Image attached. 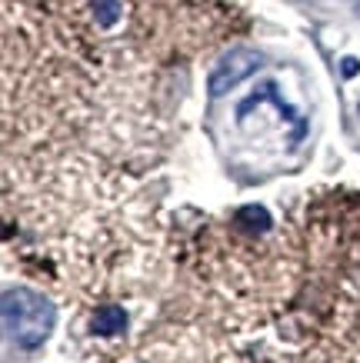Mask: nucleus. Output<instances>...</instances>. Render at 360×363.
Segmentation results:
<instances>
[{
    "label": "nucleus",
    "mask_w": 360,
    "mask_h": 363,
    "mask_svg": "<svg viewBox=\"0 0 360 363\" xmlns=\"http://www.w3.org/2000/svg\"><path fill=\"white\" fill-rule=\"evenodd\" d=\"M0 317H4V333L13 347L37 350V347H44V340L54 330L57 307L31 286H11L0 303Z\"/></svg>",
    "instance_id": "obj_1"
},
{
    "label": "nucleus",
    "mask_w": 360,
    "mask_h": 363,
    "mask_svg": "<svg viewBox=\"0 0 360 363\" xmlns=\"http://www.w3.org/2000/svg\"><path fill=\"white\" fill-rule=\"evenodd\" d=\"M263 67V54L261 50H251V47H237L217 60V67L210 70L207 77V94L210 97H224L237 87L240 80H247L251 74H257Z\"/></svg>",
    "instance_id": "obj_2"
},
{
    "label": "nucleus",
    "mask_w": 360,
    "mask_h": 363,
    "mask_svg": "<svg viewBox=\"0 0 360 363\" xmlns=\"http://www.w3.org/2000/svg\"><path fill=\"white\" fill-rule=\"evenodd\" d=\"M124 327H127V310L124 307H100L97 313H94V320H90V330L100 333V337H117V333H124Z\"/></svg>",
    "instance_id": "obj_3"
},
{
    "label": "nucleus",
    "mask_w": 360,
    "mask_h": 363,
    "mask_svg": "<svg viewBox=\"0 0 360 363\" xmlns=\"http://www.w3.org/2000/svg\"><path fill=\"white\" fill-rule=\"evenodd\" d=\"M237 223L240 227H247V230H253V233H263L267 227H271V213H267L263 207H257V203H251V207L237 210Z\"/></svg>",
    "instance_id": "obj_4"
},
{
    "label": "nucleus",
    "mask_w": 360,
    "mask_h": 363,
    "mask_svg": "<svg viewBox=\"0 0 360 363\" xmlns=\"http://www.w3.org/2000/svg\"><path fill=\"white\" fill-rule=\"evenodd\" d=\"M94 11L100 27H114L120 21V0H94Z\"/></svg>",
    "instance_id": "obj_5"
},
{
    "label": "nucleus",
    "mask_w": 360,
    "mask_h": 363,
    "mask_svg": "<svg viewBox=\"0 0 360 363\" xmlns=\"http://www.w3.org/2000/svg\"><path fill=\"white\" fill-rule=\"evenodd\" d=\"M357 70H360V64L354 60V57H347V60H344V77H354Z\"/></svg>",
    "instance_id": "obj_6"
}]
</instances>
